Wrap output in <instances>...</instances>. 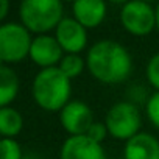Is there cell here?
Returning <instances> with one entry per match:
<instances>
[{
	"label": "cell",
	"instance_id": "cell-5",
	"mask_svg": "<svg viewBox=\"0 0 159 159\" xmlns=\"http://www.w3.org/2000/svg\"><path fill=\"white\" fill-rule=\"evenodd\" d=\"M33 38L20 22H7L0 25V61L14 64L30 55Z\"/></svg>",
	"mask_w": 159,
	"mask_h": 159
},
{
	"label": "cell",
	"instance_id": "cell-2",
	"mask_svg": "<svg viewBox=\"0 0 159 159\" xmlns=\"http://www.w3.org/2000/svg\"><path fill=\"white\" fill-rule=\"evenodd\" d=\"M72 80L59 67L41 69L31 81V95L34 103L45 111H61L72 94Z\"/></svg>",
	"mask_w": 159,
	"mask_h": 159
},
{
	"label": "cell",
	"instance_id": "cell-7",
	"mask_svg": "<svg viewBox=\"0 0 159 159\" xmlns=\"http://www.w3.org/2000/svg\"><path fill=\"white\" fill-rule=\"evenodd\" d=\"M59 122L70 136H84L92 126V109L81 100H70L59 111Z\"/></svg>",
	"mask_w": 159,
	"mask_h": 159
},
{
	"label": "cell",
	"instance_id": "cell-16",
	"mask_svg": "<svg viewBox=\"0 0 159 159\" xmlns=\"http://www.w3.org/2000/svg\"><path fill=\"white\" fill-rule=\"evenodd\" d=\"M22 148L17 140L3 137L0 142V159H24Z\"/></svg>",
	"mask_w": 159,
	"mask_h": 159
},
{
	"label": "cell",
	"instance_id": "cell-19",
	"mask_svg": "<svg viewBox=\"0 0 159 159\" xmlns=\"http://www.w3.org/2000/svg\"><path fill=\"white\" fill-rule=\"evenodd\" d=\"M108 134L109 133H108V128H106L105 122H94L92 126L89 128V131L86 133V136L89 139H92L94 142H97V143H102Z\"/></svg>",
	"mask_w": 159,
	"mask_h": 159
},
{
	"label": "cell",
	"instance_id": "cell-15",
	"mask_svg": "<svg viewBox=\"0 0 159 159\" xmlns=\"http://www.w3.org/2000/svg\"><path fill=\"white\" fill-rule=\"evenodd\" d=\"M58 67L61 69V72L67 78L73 80V78H76V76H80V75L83 73V70L86 67V61L80 55L67 53V55H64V58L61 59V62H59Z\"/></svg>",
	"mask_w": 159,
	"mask_h": 159
},
{
	"label": "cell",
	"instance_id": "cell-12",
	"mask_svg": "<svg viewBox=\"0 0 159 159\" xmlns=\"http://www.w3.org/2000/svg\"><path fill=\"white\" fill-rule=\"evenodd\" d=\"M106 3L103 0H76L72 3L73 17L86 30L98 27L106 17Z\"/></svg>",
	"mask_w": 159,
	"mask_h": 159
},
{
	"label": "cell",
	"instance_id": "cell-8",
	"mask_svg": "<svg viewBox=\"0 0 159 159\" xmlns=\"http://www.w3.org/2000/svg\"><path fill=\"white\" fill-rule=\"evenodd\" d=\"M55 38L66 55H80L88 45V30L75 17H64L55 30Z\"/></svg>",
	"mask_w": 159,
	"mask_h": 159
},
{
	"label": "cell",
	"instance_id": "cell-1",
	"mask_svg": "<svg viewBox=\"0 0 159 159\" xmlns=\"http://www.w3.org/2000/svg\"><path fill=\"white\" fill-rule=\"evenodd\" d=\"M89 73L100 83L117 84L131 75L133 58L125 45L117 41L102 39L94 42L86 56Z\"/></svg>",
	"mask_w": 159,
	"mask_h": 159
},
{
	"label": "cell",
	"instance_id": "cell-11",
	"mask_svg": "<svg viewBox=\"0 0 159 159\" xmlns=\"http://www.w3.org/2000/svg\"><path fill=\"white\" fill-rule=\"evenodd\" d=\"M123 159H159V139L150 133H137L125 142Z\"/></svg>",
	"mask_w": 159,
	"mask_h": 159
},
{
	"label": "cell",
	"instance_id": "cell-9",
	"mask_svg": "<svg viewBox=\"0 0 159 159\" xmlns=\"http://www.w3.org/2000/svg\"><path fill=\"white\" fill-rule=\"evenodd\" d=\"M28 58L41 69L58 67L61 59L64 58V50L61 48L55 36L38 34L36 38H33Z\"/></svg>",
	"mask_w": 159,
	"mask_h": 159
},
{
	"label": "cell",
	"instance_id": "cell-13",
	"mask_svg": "<svg viewBox=\"0 0 159 159\" xmlns=\"http://www.w3.org/2000/svg\"><path fill=\"white\" fill-rule=\"evenodd\" d=\"M19 92L17 73L8 64L0 66V108L10 106Z\"/></svg>",
	"mask_w": 159,
	"mask_h": 159
},
{
	"label": "cell",
	"instance_id": "cell-10",
	"mask_svg": "<svg viewBox=\"0 0 159 159\" xmlns=\"http://www.w3.org/2000/svg\"><path fill=\"white\" fill-rule=\"evenodd\" d=\"M59 159H108L102 143L84 136H69L59 150Z\"/></svg>",
	"mask_w": 159,
	"mask_h": 159
},
{
	"label": "cell",
	"instance_id": "cell-17",
	"mask_svg": "<svg viewBox=\"0 0 159 159\" xmlns=\"http://www.w3.org/2000/svg\"><path fill=\"white\" fill-rule=\"evenodd\" d=\"M145 75L148 83L156 89V92H159V53L153 55L145 67Z\"/></svg>",
	"mask_w": 159,
	"mask_h": 159
},
{
	"label": "cell",
	"instance_id": "cell-21",
	"mask_svg": "<svg viewBox=\"0 0 159 159\" xmlns=\"http://www.w3.org/2000/svg\"><path fill=\"white\" fill-rule=\"evenodd\" d=\"M154 10H156V28L159 30V3L154 7Z\"/></svg>",
	"mask_w": 159,
	"mask_h": 159
},
{
	"label": "cell",
	"instance_id": "cell-14",
	"mask_svg": "<svg viewBox=\"0 0 159 159\" xmlns=\"http://www.w3.org/2000/svg\"><path fill=\"white\" fill-rule=\"evenodd\" d=\"M22 126H24V119L16 108L13 106L0 108V133L3 137L13 139L22 131Z\"/></svg>",
	"mask_w": 159,
	"mask_h": 159
},
{
	"label": "cell",
	"instance_id": "cell-20",
	"mask_svg": "<svg viewBox=\"0 0 159 159\" xmlns=\"http://www.w3.org/2000/svg\"><path fill=\"white\" fill-rule=\"evenodd\" d=\"M10 10V2L8 0H0V20H3L8 14Z\"/></svg>",
	"mask_w": 159,
	"mask_h": 159
},
{
	"label": "cell",
	"instance_id": "cell-4",
	"mask_svg": "<svg viewBox=\"0 0 159 159\" xmlns=\"http://www.w3.org/2000/svg\"><path fill=\"white\" fill-rule=\"evenodd\" d=\"M105 125L108 133L117 140H129L137 133H140L142 117L137 105L129 100H122L114 103L105 117Z\"/></svg>",
	"mask_w": 159,
	"mask_h": 159
},
{
	"label": "cell",
	"instance_id": "cell-18",
	"mask_svg": "<svg viewBox=\"0 0 159 159\" xmlns=\"http://www.w3.org/2000/svg\"><path fill=\"white\" fill-rule=\"evenodd\" d=\"M145 112H147L148 120L159 129V92H154L147 98Z\"/></svg>",
	"mask_w": 159,
	"mask_h": 159
},
{
	"label": "cell",
	"instance_id": "cell-6",
	"mask_svg": "<svg viewBox=\"0 0 159 159\" xmlns=\"http://www.w3.org/2000/svg\"><path fill=\"white\" fill-rule=\"evenodd\" d=\"M119 17L122 27L134 36L150 34L156 28V10L143 0H131L123 3Z\"/></svg>",
	"mask_w": 159,
	"mask_h": 159
},
{
	"label": "cell",
	"instance_id": "cell-3",
	"mask_svg": "<svg viewBox=\"0 0 159 159\" xmlns=\"http://www.w3.org/2000/svg\"><path fill=\"white\" fill-rule=\"evenodd\" d=\"M64 8L59 0H24L19 5L20 24L36 34H47L56 30L64 19Z\"/></svg>",
	"mask_w": 159,
	"mask_h": 159
}]
</instances>
